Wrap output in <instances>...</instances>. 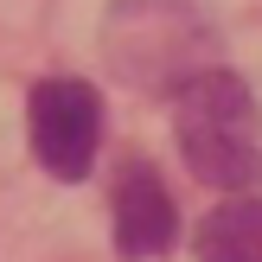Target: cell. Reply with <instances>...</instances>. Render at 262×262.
<instances>
[{"instance_id": "6da1fadb", "label": "cell", "mask_w": 262, "mask_h": 262, "mask_svg": "<svg viewBox=\"0 0 262 262\" xmlns=\"http://www.w3.org/2000/svg\"><path fill=\"white\" fill-rule=\"evenodd\" d=\"M173 128L192 179L217 192H256L262 186V109L237 71L205 64L199 77L173 90Z\"/></svg>"}, {"instance_id": "277c9868", "label": "cell", "mask_w": 262, "mask_h": 262, "mask_svg": "<svg viewBox=\"0 0 262 262\" xmlns=\"http://www.w3.org/2000/svg\"><path fill=\"white\" fill-rule=\"evenodd\" d=\"M192 256L199 262H262V199L230 192L217 211H205L199 230H192Z\"/></svg>"}, {"instance_id": "7a4b0ae2", "label": "cell", "mask_w": 262, "mask_h": 262, "mask_svg": "<svg viewBox=\"0 0 262 262\" xmlns=\"http://www.w3.org/2000/svg\"><path fill=\"white\" fill-rule=\"evenodd\" d=\"M26 141H32V160L51 179L77 186L90 179V160L102 147V96L83 77H45V83L26 96Z\"/></svg>"}, {"instance_id": "3957f363", "label": "cell", "mask_w": 262, "mask_h": 262, "mask_svg": "<svg viewBox=\"0 0 262 262\" xmlns=\"http://www.w3.org/2000/svg\"><path fill=\"white\" fill-rule=\"evenodd\" d=\"M109 217H115V250L128 262H154L179 243V205H173V192L160 186V173L147 160H128L115 173Z\"/></svg>"}]
</instances>
